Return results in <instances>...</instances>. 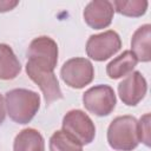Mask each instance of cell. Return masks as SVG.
I'll return each mask as SVG.
<instances>
[{"label": "cell", "mask_w": 151, "mask_h": 151, "mask_svg": "<svg viewBox=\"0 0 151 151\" xmlns=\"http://www.w3.org/2000/svg\"><path fill=\"white\" fill-rule=\"evenodd\" d=\"M27 58L28 64L42 71L53 72L58 63V45L50 37H38L29 44Z\"/></svg>", "instance_id": "3957f363"}, {"label": "cell", "mask_w": 151, "mask_h": 151, "mask_svg": "<svg viewBox=\"0 0 151 151\" xmlns=\"http://www.w3.org/2000/svg\"><path fill=\"white\" fill-rule=\"evenodd\" d=\"M120 47L122 40L118 33L114 31H106L88 38L86 42V53L96 61H104L116 54Z\"/></svg>", "instance_id": "52a82bcc"}, {"label": "cell", "mask_w": 151, "mask_h": 151, "mask_svg": "<svg viewBox=\"0 0 151 151\" xmlns=\"http://www.w3.org/2000/svg\"><path fill=\"white\" fill-rule=\"evenodd\" d=\"M60 76L70 87L83 88L93 80L94 68L92 63L86 58H72L63 65Z\"/></svg>", "instance_id": "8992f818"}, {"label": "cell", "mask_w": 151, "mask_h": 151, "mask_svg": "<svg viewBox=\"0 0 151 151\" xmlns=\"http://www.w3.org/2000/svg\"><path fill=\"white\" fill-rule=\"evenodd\" d=\"M113 14L114 9L112 2L107 0H94L88 2L83 13L85 22L94 29L107 27L112 22Z\"/></svg>", "instance_id": "30bf717a"}, {"label": "cell", "mask_w": 151, "mask_h": 151, "mask_svg": "<svg viewBox=\"0 0 151 151\" xmlns=\"http://www.w3.org/2000/svg\"><path fill=\"white\" fill-rule=\"evenodd\" d=\"M116 101L114 91L109 85H96L83 94L85 109L98 117L110 114L116 107Z\"/></svg>", "instance_id": "5b68a950"}, {"label": "cell", "mask_w": 151, "mask_h": 151, "mask_svg": "<svg viewBox=\"0 0 151 151\" xmlns=\"http://www.w3.org/2000/svg\"><path fill=\"white\" fill-rule=\"evenodd\" d=\"M50 151H83V145L65 131L59 130L50 138Z\"/></svg>", "instance_id": "9a60e30c"}, {"label": "cell", "mask_w": 151, "mask_h": 151, "mask_svg": "<svg viewBox=\"0 0 151 151\" xmlns=\"http://www.w3.org/2000/svg\"><path fill=\"white\" fill-rule=\"evenodd\" d=\"M6 117V106H5V100L4 97L0 94V125L4 123Z\"/></svg>", "instance_id": "d6986e66"}, {"label": "cell", "mask_w": 151, "mask_h": 151, "mask_svg": "<svg viewBox=\"0 0 151 151\" xmlns=\"http://www.w3.org/2000/svg\"><path fill=\"white\" fill-rule=\"evenodd\" d=\"M107 142L118 151H132L140 143L138 120L132 116L114 118L107 129Z\"/></svg>", "instance_id": "7a4b0ae2"}, {"label": "cell", "mask_w": 151, "mask_h": 151, "mask_svg": "<svg viewBox=\"0 0 151 151\" xmlns=\"http://www.w3.org/2000/svg\"><path fill=\"white\" fill-rule=\"evenodd\" d=\"M150 38H151V26L145 24L137 28L131 39V48L132 53L137 58L138 61L147 63L151 59L150 52Z\"/></svg>", "instance_id": "8fae6325"}, {"label": "cell", "mask_w": 151, "mask_h": 151, "mask_svg": "<svg viewBox=\"0 0 151 151\" xmlns=\"http://www.w3.org/2000/svg\"><path fill=\"white\" fill-rule=\"evenodd\" d=\"M20 71L21 65L13 50L6 44H0V79H14Z\"/></svg>", "instance_id": "5bb4252c"}, {"label": "cell", "mask_w": 151, "mask_h": 151, "mask_svg": "<svg viewBox=\"0 0 151 151\" xmlns=\"http://www.w3.org/2000/svg\"><path fill=\"white\" fill-rule=\"evenodd\" d=\"M18 4H19V1H17V0H0V12L12 11Z\"/></svg>", "instance_id": "ac0fdd59"}, {"label": "cell", "mask_w": 151, "mask_h": 151, "mask_svg": "<svg viewBox=\"0 0 151 151\" xmlns=\"http://www.w3.org/2000/svg\"><path fill=\"white\" fill-rule=\"evenodd\" d=\"M13 151H45V142L35 129H24L13 143Z\"/></svg>", "instance_id": "7c38bea8"}, {"label": "cell", "mask_w": 151, "mask_h": 151, "mask_svg": "<svg viewBox=\"0 0 151 151\" xmlns=\"http://www.w3.org/2000/svg\"><path fill=\"white\" fill-rule=\"evenodd\" d=\"M147 1L145 0H130V1H123V0H116L113 1L112 6L114 7L118 13L125 15V17H142L147 8Z\"/></svg>", "instance_id": "2e32d148"}, {"label": "cell", "mask_w": 151, "mask_h": 151, "mask_svg": "<svg viewBox=\"0 0 151 151\" xmlns=\"http://www.w3.org/2000/svg\"><path fill=\"white\" fill-rule=\"evenodd\" d=\"M138 60L131 51H124L120 55L111 60L106 66V73L111 79L125 77L132 72Z\"/></svg>", "instance_id": "4fadbf2b"}, {"label": "cell", "mask_w": 151, "mask_h": 151, "mask_svg": "<svg viewBox=\"0 0 151 151\" xmlns=\"http://www.w3.org/2000/svg\"><path fill=\"white\" fill-rule=\"evenodd\" d=\"M147 84L143 74L138 71L131 72L118 85V93L125 105H137L146 94Z\"/></svg>", "instance_id": "9c48e42d"}, {"label": "cell", "mask_w": 151, "mask_h": 151, "mask_svg": "<svg viewBox=\"0 0 151 151\" xmlns=\"http://www.w3.org/2000/svg\"><path fill=\"white\" fill-rule=\"evenodd\" d=\"M139 140L146 146H150V113L144 114L138 122Z\"/></svg>", "instance_id": "e0dca14e"}, {"label": "cell", "mask_w": 151, "mask_h": 151, "mask_svg": "<svg viewBox=\"0 0 151 151\" xmlns=\"http://www.w3.org/2000/svg\"><path fill=\"white\" fill-rule=\"evenodd\" d=\"M5 106L13 122L27 124L40 107V97L37 92L27 88H14L6 92Z\"/></svg>", "instance_id": "6da1fadb"}, {"label": "cell", "mask_w": 151, "mask_h": 151, "mask_svg": "<svg viewBox=\"0 0 151 151\" xmlns=\"http://www.w3.org/2000/svg\"><path fill=\"white\" fill-rule=\"evenodd\" d=\"M26 72L28 77L40 87L46 106H50L53 101L63 99V93L58 83V79L53 72L42 71L31 64H26Z\"/></svg>", "instance_id": "ba28073f"}, {"label": "cell", "mask_w": 151, "mask_h": 151, "mask_svg": "<svg viewBox=\"0 0 151 151\" xmlns=\"http://www.w3.org/2000/svg\"><path fill=\"white\" fill-rule=\"evenodd\" d=\"M63 131L77 139L81 145L92 143L96 136V126L92 119L81 110H71L64 116Z\"/></svg>", "instance_id": "277c9868"}]
</instances>
